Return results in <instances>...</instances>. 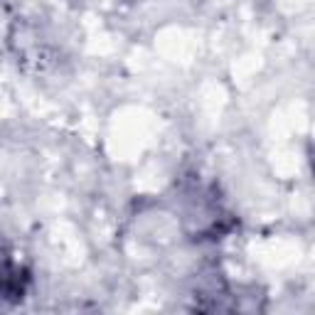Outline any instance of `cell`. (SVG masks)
Returning <instances> with one entry per match:
<instances>
[{
    "label": "cell",
    "mask_w": 315,
    "mask_h": 315,
    "mask_svg": "<svg viewBox=\"0 0 315 315\" xmlns=\"http://www.w3.org/2000/svg\"><path fill=\"white\" fill-rule=\"evenodd\" d=\"M8 271H15V269H10V266H8V263H5V266H3V271H0V274H8ZM3 283H5V288L10 286V283H20V281H17V278H15V276H3Z\"/></svg>",
    "instance_id": "cell-1"
}]
</instances>
